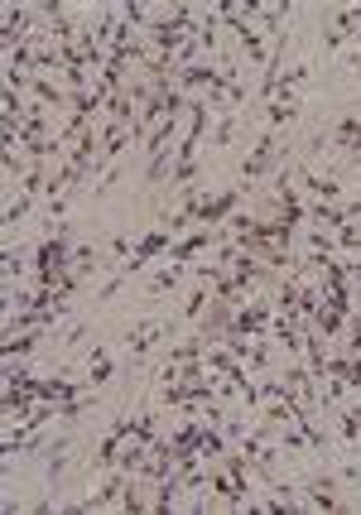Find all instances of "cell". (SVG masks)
Wrapping results in <instances>:
<instances>
[{
	"mask_svg": "<svg viewBox=\"0 0 361 515\" xmlns=\"http://www.w3.org/2000/svg\"><path fill=\"white\" fill-rule=\"evenodd\" d=\"M159 332H164V323H145V327H135V332H130V347H135V352H145V347H149Z\"/></svg>",
	"mask_w": 361,
	"mask_h": 515,
	"instance_id": "cell-1",
	"label": "cell"
}]
</instances>
